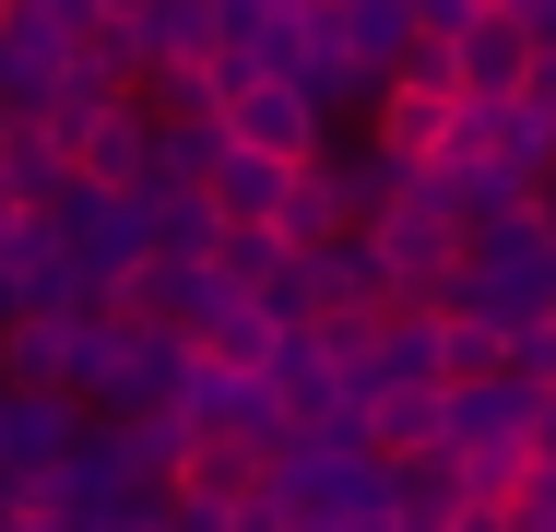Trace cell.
<instances>
[{"mask_svg":"<svg viewBox=\"0 0 556 532\" xmlns=\"http://www.w3.org/2000/svg\"><path fill=\"white\" fill-rule=\"evenodd\" d=\"M439 308H473L485 331L545 319V308H556V249L521 225V213H485V225H473V249H462V284H450Z\"/></svg>","mask_w":556,"mask_h":532,"instance_id":"1","label":"cell"},{"mask_svg":"<svg viewBox=\"0 0 556 532\" xmlns=\"http://www.w3.org/2000/svg\"><path fill=\"white\" fill-rule=\"evenodd\" d=\"M367 249H379V273H391V296H403V308H439L450 284H462L473 225H462L450 202H427V178H403V190H391V213L367 225Z\"/></svg>","mask_w":556,"mask_h":532,"instance_id":"2","label":"cell"},{"mask_svg":"<svg viewBox=\"0 0 556 532\" xmlns=\"http://www.w3.org/2000/svg\"><path fill=\"white\" fill-rule=\"evenodd\" d=\"M450 106H462V96H450L439 48H403V60L379 72V96H367V142H379L391 166H427V154L450 142Z\"/></svg>","mask_w":556,"mask_h":532,"instance_id":"3","label":"cell"},{"mask_svg":"<svg viewBox=\"0 0 556 532\" xmlns=\"http://www.w3.org/2000/svg\"><path fill=\"white\" fill-rule=\"evenodd\" d=\"M214 130L237 154H261V166H320V154H332V118L296 96V84H273V72H249V84L214 106Z\"/></svg>","mask_w":556,"mask_h":532,"instance_id":"4","label":"cell"},{"mask_svg":"<svg viewBox=\"0 0 556 532\" xmlns=\"http://www.w3.org/2000/svg\"><path fill=\"white\" fill-rule=\"evenodd\" d=\"M439 72H450V96H462V106H509V96H521V72H533V24H521L509 0H485V12L439 48Z\"/></svg>","mask_w":556,"mask_h":532,"instance_id":"5","label":"cell"},{"mask_svg":"<svg viewBox=\"0 0 556 532\" xmlns=\"http://www.w3.org/2000/svg\"><path fill=\"white\" fill-rule=\"evenodd\" d=\"M36 308H96V284L60 261L48 213H0V319H36Z\"/></svg>","mask_w":556,"mask_h":532,"instance_id":"6","label":"cell"},{"mask_svg":"<svg viewBox=\"0 0 556 532\" xmlns=\"http://www.w3.org/2000/svg\"><path fill=\"white\" fill-rule=\"evenodd\" d=\"M142 142H154V106L118 96L60 130V166H72V190H142Z\"/></svg>","mask_w":556,"mask_h":532,"instance_id":"7","label":"cell"},{"mask_svg":"<svg viewBox=\"0 0 556 532\" xmlns=\"http://www.w3.org/2000/svg\"><path fill=\"white\" fill-rule=\"evenodd\" d=\"M296 296H308V319H379V308H403L367 237H332V249H308V261H296Z\"/></svg>","mask_w":556,"mask_h":532,"instance_id":"8","label":"cell"},{"mask_svg":"<svg viewBox=\"0 0 556 532\" xmlns=\"http://www.w3.org/2000/svg\"><path fill=\"white\" fill-rule=\"evenodd\" d=\"M190 355H202L214 379H273V367H285V319L261 308V296H214V319L190 331Z\"/></svg>","mask_w":556,"mask_h":532,"instance_id":"9","label":"cell"},{"mask_svg":"<svg viewBox=\"0 0 556 532\" xmlns=\"http://www.w3.org/2000/svg\"><path fill=\"white\" fill-rule=\"evenodd\" d=\"M249 485H261V461H249L237 438H214V426H190L178 461H166V497H178V509H225V497H249Z\"/></svg>","mask_w":556,"mask_h":532,"instance_id":"10","label":"cell"},{"mask_svg":"<svg viewBox=\"0 0 556 532\" xmlns=\"http://www.w3.org/2000/svg\"><path fill=\"white\" fill-rule=\"evenodd\" d=\"M214 154H225V130L202 106H154V142H142V178H154V190H202Z\"/></svg>","mask_w":556,"mask_h":532,"instance_id":"11","label":"cell"},{"mask_svg":"<svg viewBox=\"0 0 556 532\" xmlns=\"http://www.w3.org/2000/svg\"><path fill=\"white\" fill-rule=\"evenodd\" d=\"M130 213H142V261H202V249H214V202H202V190H154V178H142Z\"/></svg>","mask_w":556,"mask_h":532,"instance_id":"12","label":"cell"},{"mask_svg":"<svg viewBox=\"0 0 556 532\" xmlns=\"http://www.w3.org/2000/svg\"><path fill=\"white\" fill-rule=\"evenodd\" d=\"M320 178H332V225H343V237H367V225L391 213V190H403L415 166H391V154L367 142V154H320Z\"/></svg>","mask_w":556,"mask_h":532,"instance_id":"13","label":"cell"},{"mask_svg":"<svg viewBox=\"0 0 556 532\" xmlns=\"http://www.w3.org/2000/svg\"><path fill=\"white\" fill-rule=\"evenodd\" d=\"M285 178H296V166H261V154H237V142H225L214 178H202V202H214V225H273Z\"/></svg>","mask_w":556,"mask_h":532,"instance_id":"14","label":"cell"},{"mask_svg":"<svg viewBox=\"0 0 556 532\" xmlns=\"http://www.w3.org/2000/svg\"><path fill=\"white\" fill-rule=\"evenodd\" d=\"M509 379V331H485L473 308H439V391H485Z\"/></svg>","mask_w":556,"mask_h":532,"instance_id":"15","label":"cell"},{"mask_svg":"<svg viewBox=\"0 0 556 532\" xmlns=\"http://www.w3.org/2000/svg\"><path fill=\"white\" fill-rule=\"evenodd\" d=\"M202 273H214L225 296H273V284H285V249H273V225H214Z\"/></svg>","mask_w":556,"mask_h":532,"instance_id":"16","label":"cell"},{"mask_svg":"<svg viewBox=\"0 0 556 532\" xmlns=\"http://www.w3.org/2000/svg\"><path fill=\"white\" fill-rule=\"evenodd\" d=\"M343 225H332V178H320V166H296V178H285V202H273V249H285V261H308V249H332Z\"/></svg>","mask_w":556,"mask_h":532,"instance_id":"17","label":"cell"},{"mask_svg":"<svg viewBox=\"0 0 556 532\" xmlns=\"http://www.w3.org/2000/svg\"><path fill=\"white\" fill-rule=\"evenodd\" d=\"M427 532H521V521H509V497H485V485H462V497H450V509H439Z\"/></svg>","mask_w":556,"mask_h":532,"instance_id":"18","label":"cell"},{"mask_svg":"<svg viewBox=\"0 0 556 532\" xmlns=\"http://www.w3.org/2000/svg\"><path fill=\"white\" fill-rule=\"evenodd\" d=\"M485 0H403V24H415V48H450L462 24H473Z\"/></svg>","mask_w":556,"mask_h":532,"instance_id":"19","label":"cell"},{"mask_svg":"<svg viewBox=\"0 0 556 532\" xmlns=\"http://www.w3.org/2000/svg\"><path fill=\"white\" fill-rule=\"evenodd\" d=\"M214 532H296V521H285L273 485H249V497H225V509H214Z\"/></svg>","mask_w":556,"mask_h":532,"instance_id":"20","label":"cell"},{"mask_svg":"<svg viewBox=\"0 0 556 532\" xmlns=\"http://www.w3.org/2000/svg\"><path fill=\"white\" fill-rule=\"evenodd\" d=\"M509 106H521L533 130H556V48H533V72H521V96H509Z\"/></svg>","mask_w":556,"mask_h":532,"instance_id":"21","label":"cell"},{"mask_svg":"<svg viewBox=\"0 0 556 532\" xmlns=\"http://www.w3.org/2000/svg\"><path fill=\"white\" fill-rule=\"evenodd\" d=\"M521 225H533V237L556 249V166H545V178H521Z\"/></svg>","mask_w":556,"mask_h":532,"instance_id":"22","label":"cell"},{"mask_svg":"<svg viewBox=\"0 0 556 532\" xmlns=\"http://www.w3.org/2000/svg\"><path fill=\"white\" fill-rule=\"evenodd\" d=\"M521 24H533V48H556V0H521Z\"/></svg>","mask_w":556,"mask_h":532,"instance_id":"23","label":"cell"},{"mask_svg":"<svg viewBox=\"0 0 556 532\" xmlns=\"http://www.w3.org/2000/svg\"><path fill=\"white\" fill-rule=\"evenodd\" d=\"M273 12H332V0H273Z\"/></svg>","mask_w":556,"mask_h":532,"instance_id":"24","label":"cell"},{"mask_svg":"<svg viewBox=\"0 0 556 532\" xmlns=\"http://www.w3.org/2000/svg\"><path fill=\"white\" fill-rule=\"evenodd\" d=\"M509 12H521V0H509Z\"/></svg>","mask_w":556,"mask_h":532,"instance_id":"25","label":"cell"}]
</instances>
